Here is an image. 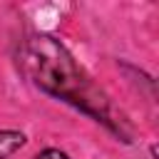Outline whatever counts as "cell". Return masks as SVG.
<instances>
[{
	"label": "cell",
	"instance_id": "1",
	"mask_svg": "<svg viewBox=\"0 0 159 159\" xmlns=\"http://www.w3.org/2000/svg\"><path fill=\"white\" fill-rule=\"evenodd\" d=\"M25 62L32 67L35 80L42 87H47V89H52V92H57V94H62L77 104L89 102L84 94L87 84L82 82L77 67L72 65L70 55L52 37H45V35L35 37L25 47Z\"/></svg>",
	"mask_w": 159,
	"mask_h": 159
},
{
	"label": "cell",
	"instance_id": "2",
	"mask_svg": "<svg viewBox=\"0 0 159 159\" xmlns=\"http://www.w3.org/2000/svg\"><path fill=\"white\" fill-rule=\"evenodd\" d=\"M25 144V137L20 132H0V159H7Z\"/></svg>",
	"mask_w": 159,
	"mask_h": 159
},
{
	"label": "cell",
	"instance_id": "3",
	"mask_svg": "<svg viewBox=\"0 0 159 159\" xmlns=\"http://www.w3.org/2000/svg\"><path fill=\"white\" fill-rule=\"evenodd\" d=\"M35 159H67V157H65L60 149H45V152H42V154H37Z\"/></svg>",
	"mask_w": 159,
	"mask_h": 159
}]
</instances>
